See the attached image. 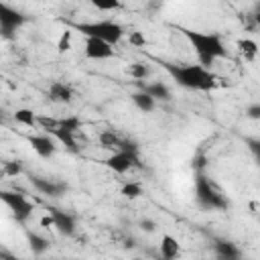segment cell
Listing matches in <instances>:
<instances>
[{
	"label": "cell",
	"mask_w": 260,
	"mask_h": 260,
	"mask_svg": "<svg viewBox=\"0 0 260 260\" xmlns=\"http://www.w3.org/2000/svg\"><path fill=\"white\" fill-rule=\"evenodd\" d=\"M181 32L185 35V39L197 53V59H199L197 65H201L203 69L209 71L215 59L228 57V49L217 32H201V30H191V28H181Z\"/></svg>",
	"instance_id": "obj_1"
},
{
	"label": "cell",
	"mask_w": 260,
	"mask_h": 260,
	"mask_svg": "<svg viewBox=\"0 0 260 260\" xmlns=\"http://www.w3.org/2000/svg\"><path fill=\"white\" fill-rule=\"evenodd\" d=\"M165 71L185 89H197V91H209L217 85V77L203 69L201 65H175V63H160Z\"/></svg>",
	"instance_id": "obj_2"
},
{
	"label": "cell",
	"mask_w": 260,
	"mask_h": 260,
	"mask_svg": "<svg viewBox=\"0 0 260 260\" xmlns=\"http://www.w3.org/2000/svg\"><path fill=\"white\" fill-rule=\"evenodd\" d=\"M75 30H79L85 39H98L104 41L108 45H116L120 43V39L124 37V28L122 24L114 22V20H93V22H77L73 24Z\"/></svg>",
	"instance_id": "obj_3"
},
{
	"label": "cell",
	"mask_w": 260,
	"mask_h": 260,
	"mask_svg": "<svg viewBox=\"0 0 260 260\" xmlns=\"http://www.w3.org/2000/svg\"><path fill=\"white\" fill-rule=\"evenodd\" d=\"M195 199L203 209H217L223 211L230 207L228 199L217 191V187L207 179L205 173H195Z\"/></svg>",
	"instance_id": "obj_4"
},
{
	"label": "cell",
	"mask_w": 260,
	"mask_h": 260,
	"mask_svg": "<svg viewBox=\"0 0 260 260\" xmlns=\"http://www.w3.org/2000/svg\"><path fill=\"white\" fill-rule=\"evenodd\" d=\"M0 201L10 209L12 217L20 223H24L32 211H35V203L28 201L22 193H16V191H6V189H0Z\"/></svg>",
	"instance_id": "obj_5"
},
{
	"label": "cell",
	"mask_w": 260,
	"mask_h": 260,
	"mask_svg": "<svg viewBox=\"0 0 260 260\" xmlns=\"http://www.w3.org/2000/svg\"><path fill=\"white\" fill-rule=\"evenodd\" d=\"M24 22H26V16L20 10H16V8L0 2V32H2L4 39H12L14 32Z\"/></svg>",
	"instance_id": "obj_6"
},
{
	"label": "cell",
	"mask_w": 260,
	"mask_h": 260,
	"mask_svg": "<svg viewBox=\"0 0 260 260\" xmlns=\"http://www.w3.org/2000/svg\"><path fill=\"white\" fill-rule=\"evenodd\" d=\"M104 165H106L108 169H112L114 173H118V175H124V173H128L132 167H140V156H134V154H126V152H120V150H116L112 156H108V158L104 160Z\"/></svg>",
	"instance_id": "obj_7"
},
{
	"label": "cell",
	"mask_w": 260,
	"mask_h": 260,
	"mask_svg": "<svg viewBox=\"0 0 260 260\" xmlns=\"http://www.w3.org/2000/svg\"><path fill=\"white\" fill-rule=\"evenodd\" d=\"M30 183L32 187L47 195V197H61L65 191H67V185L63 181H55V179H45V177H39V175H30Z\"/></svg>",
	"instance_id": "obj_8"
},
{
	"label": "cell",
	"mask_w": 260,
	"mask_h": 260,
	"mask_svg": "<svg viewBox=\"0 0 260 260\" xmlns=\"http://www.w3.org/2000/svg\"><path fill=\"white\" fill-rule=\"evenodd\" d=\"M49 215L53 217V228L61 236H73L75 234V217L69 211H63V209H57V207H49Z\"/></svg>",
	"instance_id": "obj_9"
},
{
	"label": "cell",
	"mask_w": 260,
	"mask_h": 260,
	"mask_svg": "<svg viewBox=\"0 0 260 260\" xmlns=\"http://www.w3.org/2000/svg\"><path fill=\"white\" fill-rule=\"evenodd\" d=\"M28 144L32 146V150H35L41 158H51V156L57 152L55 140H53L49 134H35V136H28Z\"/></svg>",
	"instance_id": "obj_10"
},
{
	"label": "cell",
	"mask_w": 260,
	"mask_h": 260,
	"mask_svg": "<svg viewBox=\"0 0 260 260\" xmlns=\"http://www.w3.org/2000/svg\"><path fill=\"white\" fill-rule=\"evenodd\" d=\"M85 57L95 59V61L110 59V57H114V47L104 41H98V39H85Z\"/></svg>",
	"instance_id": "obj_11"
},
{
	"label": "cell",
	"mask_w": 260,
	"mask_h": 260,
	"mask_svg": "<svg viewBox=\"0 0 260 260\" xmlns=\"http://www.w3.org/2000/svg\"><path fill=\"white\" fill-rule=\"evenodd\" d=\"M213 252L217 260H242V250L238 244L230 240H215L213 242Z\"/></svg>",
	"instance_id": "obj_12"
},
{
	"label": "cell",
	"mask_w": 260,
	"mask_h": 260,
	"mask_svg": "<svg viewBox=\"0 0 260 260\" xmlns=\"http://www.w3.org/2000/svg\"><path fill=\"white\" fill-rule=\"evenodd\" d=\"M49 100L57 102V104H69V102H73V91L63 81H53L49 87Z\"/></svg>",
	"instance_id": "obj_13"
},
{
	"label": "cell",
	"mask_w": 260,
	"mask_h": 260,
	"mask_svg": "<svg viewBox=\"0 0 260 260\" xmlns=\"http://www.w3.org/2000/svg\"><path fill=\"white\" fill-rule=\"evenodd\" d=\"M140 91H144L146 95H150L154 102L156 100H162V102H169L171 100V89L162 83V81H154V83H140Z\"/></svg>",
	"instance_id": "obj_14"
},
{
	"label": "cell",
	"mask_w": 260,
	"mask_h": 260,
	"mask_svg": "<svg viewBox=\"0 0 260 260\" xmlns=\"http://www.w3.org/2000/svg\"><path fill=\"white\" fill-rule=\"evenodd\" d=\"M179 254H181L179 242H177L171 234H165V236L160 238V256H162L165 260H175Z\"/></svg>",
	"instance_id": "obj_15"
},
{
	"label": "cell",
	"mask_w": 260,
	"mask_h": 260,
	"mask_svg": "<svg viewBox=\"0 0 260 260\" xmlns=\"http://www.w3.org/2000/svg\"><path fill=\"white\" fill-rule=\"evenodd\" d=\"M26 242H28V248H30V252H32L35 256L45 254V252L49 250V246H51V242H49L45 236H39V234H35V232H28V234H26Z\"/></svg>",
	"instance_id": "obj_16"
},
{
	"label": "cell",
	"mask_w": 260,
	"mask_h": 260,
	"mask_svg": "<svg viewBox=\"0 0 260 260\" xmlns=\"http://www.w3.org/2000/svg\"><path fill=\"white\" fill-rule=\"evenodd\" d=\"M61 132H69V134H77V130H81V118L79 116H65L61 120H57V128Z\"/></svg>",
	"instance_id": "obj_17"
},
{
	"label": "cell",
	"mask_w": 260,
	"mask_h": 260,
	"mask_svg": "<svg viewBox=\"0 0 260 260\" xmlns=\"http://www.w3.org/2000/svg\"><path fill=\"white\" fill-rule=\"evenodd\" d=\"M132 102H134V106H136L140 112H144V114L152 112L154 106H156V102H154L150 95H146L144 91H136V93H132Z\"/></svg>",
	"instance_id": "obj_18"
},
{
	"label": "cell",
	"mask_w": 260,
	"mask_h": 260,
	"mask_svg": "<svg viewBox=\"0 0 260 260\" xmlns=\"http://www.w3.org/2000/svg\"><path fill=\"white\" fill-rule=\"evenodd\" d=\"M71 154H77L79 152V146H77V140H75V134H69V132H61V130H53L51 132Z\"/></svg>",
	"instance_id": "obj_19"
},
{
	"label": "cell",
	"mask_w": 260,
	"mask_h": 260,
	"mask_svg": "<svg viewBox=\"0 0 260 260\" xmlns=\"http://www.w3.org/2000/svg\"><path fill=\"white\" fill-rule=\"evenodd\" d=\"M128 73H130L132 79H136L138 83H142V79H146V77L150 75V67H148V63L136 61V63H132V65L128 67Z\"/></svg>",
	"instance_id": "obj_20"
},
{
	"label": "cell",
	"mask_w": 260,
	"mask_h": 260,
	"mask_svg": "<svg viewBox=\"0 0 260 260\" xmlns=\"http://www.w3.org/2000/svg\"><path fill=\"white\" fill-rule=\"evenodd\" d=\"M238 51L246 57V59H254L258 53V43L252 39H240L238 41Z\"/></svg>",
	"instance_id": "obj_21"
},
{
	"label": "cell",
	"mask_w": 260,
	"mask_h": 260,
	"mask_svg": "<svg viewBox=\"0 0 260 260\" xmlns=\"http://www.w3.org/2000/svg\"><path fill=\"white\" fill-rule=\"evenodd\" d=\"M14 120H16L18 124H22V126H28V128H32V126L37 124V116H35V112L28 110V108L16 110V112H14Z\"/></svg>",
	"instance_id": "obj_22"
},
{
	"label": "cell",
	"mask_w": 260,
	"mask_h": 260,
	"mask_svg": "<svg viewBox=\"0 0 260 260\" xmlns=\"http://www.w3.org/2000/svg\"><path fill=\"white\" fill-rule=\"evenodd\" d=\"M100 144L104 146V148H112V150H116L118 148V142H120V136L114 132V130H104L102 134H100Z\"/></svg>",
	"instance_id": "obj_23"
},
{
	"label": "cell",
	"mask_w": 260,
	"mask_h": 260,
	"mask_svg": "<svg viewBox=\"0 0 260 260\" xmlns=\"http://www.w3.org/2000/svg\"><path fill=\"white\" fill-rule=\"evenodd\" d=\"M120 193L126 197V199H138L140 195H142V185L140 183H124L122 185V189H120Z\"/></svg>",
	"instance_id": "obj_24"
},
{
	"label": "cell",
	"mask_w": 260,
	"mask_h": 260,
	"mask_svg": "<svg viewBox=\"0 0 260 260\" xmlns=\"http://www.w3.org/2000/svg\"><path fill=\"white\" fill-rule=\"evenodd\" d=\"M116 150L126 152V154H134V156H138V152H140L138 144H136L134 140H130V138H120V142H118V148H116Z\"/></svg>",
	"instance_id": "obj_25"
},
{
	"label": "cell",
	"mask_w": 260,
	"mask_h": 260,
	"mask_svg": "<svg viewBox=\"0 0 260 260\" xmlns=\"http://www.w3.org/2000/svg\"><path fill=\"white\" fill-rule=\"evenodd\" d=\"M2 171H4V175H8V177H16V175L22 173V162H20V160H8V162H4Z\"/></svg>",
	"instance_id": "obj_26"
},
{
	"label": "cell",
	"mask_w": 260,
	"mask_h": 260,
	"mask_svg": "<svg viewBox=\"0 0 260 260\" xmlns=\"http://www.w3.org/2000/svg\"><path fill=\"white\" fill-rule=\"evenodd\" d=\"M71 49V30H63L61 32V37H59V41H57V51L59 53H65V51H69Z\"/></svg>",
	"instance_id": "obj_27"
},
{
	"label": "cell",
	"mask_w": 260,
	"mask_h": 260,
	"mask_svg": "<svg viewBox=\"0 0 260 260\" xmlns=\"http://www.w3.org/2000/svg\"><path fill=\"white\" fill-rule=\"evenodd\" d=\"M130 45H134V47H144V45H146V39H144V35H142L140 30H134V32H130Z\"/></svg>",
	"instance_id": "obj_28"
},
{
	"label": "cell",
	"mask_w": 260,
	"mask_h": 260,
	"mask_svg": "<svg viewBox=\"0 0 260 260\" xmlns=\"http://www.w3.org/2000/svg\"><path fill=\"white\" fill-rule=\"evenodd\" d=\"M37 122L43 126V130H47V132H53L55 128H57V120H53V118H37Z\"/></svg>",
	"instance_id": "obj_29"
},
{
	"label": "cell",
	"mask_w": 260,
	"mask_h": 260,
	"mask_svg": "<svg viewBox=\"0 0 260 260\" xmlns=\"http://www.w3.org/2000/svg\"><path fill=\"white\" fill-rule=\"evenodd\" d=\"M205 165H207V158H205L203 154H197V156L193 158V162H191V167L195 169V173H203Z\"/></svg>",
	"instance_id": "obj_30"
},
{
	"label": "cell",
	"mask_w": 260,
	"mask_h": 260,
	"mask_svg": "<svg viewBox=\"0 0 260 260\" xmlns=\"http://www.w3.org/2000/svg\"><path fill=\"white\" fill-rule=\"evenodd\" d=\"M246 116H248L250 120H258V118H260V104L248 106V108H246Z\"/></svg>",
	"instance_id": "obj_31"
},
{
	"label": "cell",
	"mask_w": 260,
	"mask_h": 260,
	"mask_svg": "<svg viewBox=\"0 0 260 260\" xmlns=\"http://www.w3.org/2000/svg\"><path fill=\"white\" fill-rule=\"evenodd\" d=\"M138 225H140V230H144V232H148V234L156 230V223H154L152 219H146V217H144V219H140V223H138Z\"/></svg>",
	"instance_id": "obj_32"
},
{
	"label": "cell",
	"mask_w": 260,
	"mask_h": 260,
	"mask_svg": "<svg viewBox=\"0 0 260 260\" xmlns=\"http://www.w3.org/2000/svg\"><path fill=\"white\" fill-rule=\"evenodd\" d=\"M246 144L250 146V150H252L256 156L260 154V140H258V138H246Z\"/></svg>",
	"instance_id": "obj_33"
},
{
	"label": "cell",
	"mask_w": 260,
	"mask_h": 260,
	"mask_svg": "<svg viewBox=\"0 0 260 260\" xmlns=\"http://www.w3.org/2000/svg\"><path fill=\"white\" fill-rule=\"evenodd\" d=\"M93 6H95V8H100V10H112V8H118L120 4L112 0V2H93Z\"/></svg>",
	"instance_id": "obj_34"
},
{
	"label": "cell",
	"mask_w": 260,
	"mask_h": 260,
	"mask_svg": "<svg viewBox=\"0 0 260 260\" xmlns=\"http://www.w3.org/2000/svg\"><path fill=\"white\" fill-rule=\"evenodd\" d=\"M41 225H43V228H49V225H53V217H51V215H45V217L41 219Z\"/></svg>",
	"instance_id": "obj_35"
},
{
	"label": "cell",
	"mask_w": 260,
	"mask_h": 260,
	"mask_svg": "<svg viewBox=\"0 0 260 260\" xmlns=\"http://www.w3.org/2000/svg\"><path fill=\"white\" fill-rule=\"evenodd\" d=\"M0 260H16L12 254H8V252H0Z\"/></svg>",
	"instance_id": "obj_36"
},
{
	"label": "cell",
	"mask_w": 260,
	"mask_h": 260,
	"mask_svg": "<svg viewBox=\"0 0 260 260\" xmlns=\"http://www.w3.org/2000/svg\"><path fill=\"white\" fill-rule=\"evenodd\" d=\"M4 120H6V112L0 108V124H4Z\"/></svg>",
	"instance_id": "obj_37"
},
{
	"label": "cell",
	"mask_w": 260,
	"mask_h": 260,
	"mask_svg": "<svg viewBox=\"0 0 260 260\" xmlns=\"http://www.w3.org/2000/svg\"><path fill=\"white\" fill-rule=\"evenodd\" d=\"M0 91H2V81H0Z\"/></svg>",
	"instance_id": "obj_38"
},
{
	"label": "cell",
	"mask_w": 260,
	"mask_h": 260,
	"mask_svg": "<svg viewBox=\"0 0 260 260\" xmlns=\"http://www.w3.org/2000/svg\"><path fill=\"white\" fill-rule=\"evenodd\" d=\"M55 260H65V258H55Z\"/></svg>",
	"instance_id": "obj_39"
},
{
	"label": "cell",
	"mask_w": 260,
	"mask_h": 260,
	"mask_svg": "<svg viewBox=\"0 0 260 260\" xmlns=\"http://www.w3.org/2000/svg\"><path fill=\"white\" fill-rule=\"evenodd\" d=\"M134 260H142V258H134Z\"/></svg>",
	"instance_id": "obj_40"
},
{
	"label": "cell",
	"mask_w": 260,
	"mask_h": 260,
	"mask_svg": "<svg viewBox=\"0 0 260 260\" xmlns=\"http://www.w3.org/2000/svg\"><path fill=\"white\" fill-rule=\"evenodd\" d=\"M0 39H2V32H0Z\"/></svg>",
	"instance_id": "obj_41"
}]
</instances>
